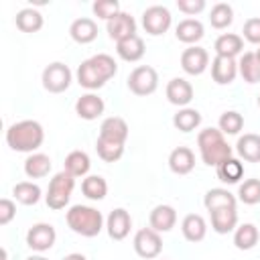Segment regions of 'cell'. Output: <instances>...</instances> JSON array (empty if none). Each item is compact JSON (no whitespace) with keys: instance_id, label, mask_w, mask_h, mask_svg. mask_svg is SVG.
Masks as SVG:
<instances>
[{"instance_id":"obj_11","label":"cell","mask_w":260,"mask_h":260,"mask_svg":"<svg viewBox=\"0 0 260 260\" xmlns=\"http://www.w3.org/2000/svg\"><path fill=\"white\" fill-rule=\"evenodd\" d=\"M106 32H108V37L112 41L120 43V41L132 37V35H136V20H134V16L130 12H124L122 10L112 20L106 22Z\"/></svg>"},{"instance_id":"obj_2","label":"cell","mask_w":260,"mask_h":260,"mask_svg":"<svg viewBox=\"0 0 260 260\" xmlns=\"http://www.w3.org/2000/svg\"><path fill=\"white\" fill-rule=\"evenodd\" d=\"M69 230L83 238H95L104 230V215L91 205H71L65 213Z\"/></svg>"},{"instance_id":"obj_4","label":"cell","mask_w":260,"mask_h":260,"mask_svg":"<svg viewBox=\"0 0 260 260\" xmlns=\"http://www.w3.org/2000/svg\"><path fill=\"white\" fill-rule=\"evenodd\" d=\"M73 189H75V177H71L65 171L53 175V179L49 181V187H47V195H45L47 207L53 211L65 209L71 199Z\"/></svg>"},{"instance_id":"obj_37","label":"cell","mask_w":260,"mask_h":260,"mask_svg":"<svg viewBox=\"0 0 260 260\" xmlns=\"http://www.w3.org/2000/svg\"><path fill=\"white\" fill-rule=\"evenodd\" d=\"M209 22L213 28L217 30H223L228 28L232 22H234V8L228 4V2H217L211 6V12H209Z\"/></svg>"},{"instance_id":"obj_45","label":"cell","mask_w":260,"mask_h":260,"mask_svg":"<svg viewBox=\"0 0 260 260\" xmlns=\"http://www.w3.org/2000/svg\"><path fill=\"white\" fill-rule=\"evenodd\" d=\"M16 215V205L12 199H0V225H8Z\"/></svg>"},{"instance_id":"obj_9","label":"cell","mask_w":260,"mask_h":260,"mask_svg":"<svg viewBox=\"0 0 260 260\" xmlns=\"http://www.w3.org/2000/svg\"><path fill=\"white\" fill-rule=\"evenodd\" d=\"M55 240H57V232L51 223H35L28 228L26 232V246L32 250V252H47L55 246Z\"/></svg>"},{"instance_id":"obj_6","label":"cell","mask_w":260,"mask_h":260,"mask_svg":"<svg viewBox=\"0 0 260 260\" xmlns=\"http://www.w3.org/2000/svg\"><path fill=\"white\" fill-rule=\"evenodd\" d=\"M41 81H43V87L49 93H63V91L69 89V85L73 81V73L65 63L53 61L43 69Z\"/></svg>"},{"instance_id":"obj_15","label":"cell","mask_w":260,"mask_h":260,"mask_svg":"<svg viewBox=\"0 0 260 260\" xmlns=\"http://www.w3.org/2000/svg\"><path fill=\"white\" fill-rule=\"evenodd\" d=\"M238 77V61L230 57H213L211 61V79L217 85H230Z\"/></svg>"},{"instance_id":"obj_44","label":"cell","mask_w":260,"mask_h":260,"mask_svg":"<svg viewBox=\"0 0 260 260\" xmlns=\"http://www.w3.org/2000/svg\"><path fill=\"white\" fill-rule=\"evenodd\" d=\"M177 8L187 16H195L205 10V0H177Z\"/></svg>"},{"instance_id":"obj_32","label":"cell","mask_w":260,"mask_h":260,"mask_svg":"<svg viewBox=\"0 0 260 260\" xmlns=\"http://www.w3.org/2000/svg\"><path fill=\"white\" fill-rule=\"evenodd\" d=\"M173 126L179 132H193L201 126V112L195 108H179L177 114L173 116Z\"/></svg>"},{"instance_id":"obj_12","label":"cell","mask_w":260,"mask_h":260,"mask_svg":"<svg viewBox=\"0 0 260 260\" xmlns=\"http://www.w3.org/2000/svg\"><path fill=\"white\" fill-rule=\"evenodd\" d=\"M130 228H132V217L124 207H116L106 217V232L116 242H122L130 234Z\"/></svg>"},{"instance_id":"obj_50","label":"cell","mask_w":260,"mask_h":260,"mask_svg":"<svg viewBox=\"0 0 260 260\" xmlns=\"http://www.w3.org/2000/svg\"><path fill=\"white\" fill-rule=\"evenodd\" d=\"M258 108H260V95H258Z\"/></svg>"},{"instance_id":"obj_17","label":"cell","mask_w":260,"mask_h":260,"mask_svg":"<svg viewBox=\"0 0 260 260\" xmlns=\"http://www.w3.org/2000/svg\"><path fill=\"white\" fill-rule=\"evenodd\" d=\"M75 77H77V83L89 91H95L100 87H104L108 83V79L95 69V65L91 63V59H85L79 63L77 71H75Z\"/></svg>"},{"instance_id":"obj_1","label":"cell","mask_w":260,"mask_h":260,"mask_svg":"<svg viewBox=\"0 0 260 260\" xmlns=\"http://www.w3.org/2000/svg\"><path fill=\"white\" fill-rule=\"evenodd\" d=\"M45 140V130L37 120H20L6 128V144L16 152H28L41 148Z\"/></svg>"},{"instance_id":"obj_35","label":"cell","mask_w":260,"mask_h":260,"mask_svg":"<svg viewBox=\"0 0 260 260\" xmlns=\"http://www.w3.org/2000/svg\"><path fill=\"white\" fill-rule=\"evenodd\" d=\"M12 195L22 205H37L41 201V197H43V191L32 181H20V183H16L12 187Z\"/></svg>"},{"instance_id":"obj_33","label":"cell","mask_w":260,"mask_h":260,"mask_svg":"<svg viewBox=\"0 0 260 260\" xmlns=\"http://www.w3.org/2000/svg\"><path fill=\"white\" fill-rule=\"evenodd\" d=\"M260 240V232L254 223H240L236 230H234V246L238 250H252Z\"/></svg>"},{"instance_id":"obj_14","label":"cell","mask_w":260,"mask_h":260,"mask_svg":"<svg viewBox=\"0 0 260 260\" xmlns=\"http://www.w3.org/2000/svg\"><path fill=\"white\" fill-rule=\"evenodd\" d=\"M177 223V209L173 205L160 203L156 207H152L150 215H148V228H152L158 234H167L175 228Z\"/></svg>"},{"instance_id":"obj_31","label":"cell","mask_w":260,"mask_h":260,"mask_svg":"<svg viewBox=\"0 0 260 260\" xmlns=\"http://www.w3.org/2000/svg\"><path fill=\"white\" fill-rule=\"evenodd\" d=\"M14 22H16V28L22 32H39L45 24V18L37 8L28 6V8H22L16 12Z\"/></svg>"},{"instance_id":"obj_46","label":"cell","mask_w":260,"mask_h":260,"mask_svg":"<svg viewBox=\"0 0 260 260\" xmlns=\"http://www.w3.org/2000/svg\"><path fill=\"white\" fill-rule=\"evenodd\" d=\"M61 260H87L83 254H79V252H71V254H67V256H63Z\"/></svg>"},{"instance_id":"obj_18","label":"cell","mask_w":260,"mask_h":260,"mask_svg":"<svg viewBox=\"0 0 260 260\" xmlns=\"http://www.w3.org/2000/svg\"><path fill=\"white\" fill-rule=\"evenodd\" d=\"M175 37L177 41L185 43V45H195L199 43L203 37H205V28H203V22L197 20V18H183L177 26H175Z\"/></svg>"},{"instance_id":"obj_28","label":"cell","mask_w":260,"mask_h":260,"mask_svg":"<svg viewBox=\"0 0 260 260\" xmlns=\"http://www.w3.org/2000/svg\"><path fill=\"white\" fill-rule=\"evenodd\" d=\"M51 156L49 154H43V152H32L26 156L24 160V175L28 179H43L51 173Z\"/></svg>"},{"instance_id":"obj_20","label":"cell","mask_w":260,"mask_h":260,"mask_svg":"<svg viewBox=\"0 0 260 260\" xmlns=\"http://www.w3.org/2000/svg\"><path fill=\"white\" fill-rule=\"evenodd\" d=\"M100 138L126 144V140H128V124H126V120L120 118V116L106 118L102 122V126H100Z\"/></svg>"},{"instance_id":"obj_42","label":"cell","mask_w":260,"mask_h":260,"mask_svg":"<svg viewBox=\"0 0 260 260\" xmlns=\"http://www.w3.org/2000/svg\"><path fill=\"white\" fill-rule=\"evenodd\" d=\"M91 10H93V14H95L98 18H102V20H106V22L112 20L118 12H122L118 0H95V2L91 4Z\"/></svg>"},{"instance_id":"obj_38","label":"cell","mask_w":260,"mask_h":260,"mask_svg":"<svg viewBox=\"0 0 260 260\" xmlns=\"http://www.w3.org/2000/svg\"><path fill=\"white\" fill-rule=\"evenodd\" d=\"M95 150H98V156L106 162H118L124 154V144L120 142H112V140H104L98 136L95 140Z\"/></svg>"},{"instance_id":"obj_7","label":"cell","mask_w":260,"mask_h":260,"mask_svg":"<svg viewBox=\"0 0 260 260\" xmlns=\"http://www.w3.org/2000/svg\"><path fill=\"white\" fill-rule=\"evenodd\" d=\"M173 24V16L171 10L167 6L160 4H152L142 12V28L150 35V37H160L165 35Z\"/></svg>"},{"instance_id":"obj_36","label":"cell","mask_w":260,"mask_h":260,"mask_svg":"<svg viewBox=\"0 0 260 260\" xmlns=\"http://www.w3.org/2000/svg\"><path fill=\"white\" fill-rule=\"evenodd\" d=\"M81 193L91 201H102L108 195V183L102 175H87L81 181Z\"/></svg>"},{"instance_id":"obj_10","label":"cell","mask_w":260,"mask_h":260,"mask_svg":"<svg viewBox=\"0 0 260 260\" xmlns=\"http://www.w3.org/2000/svg\"><path fill=\"white\" fill-rule=\"evenodd\" d=\"M181 67L187 75H201L209 67V53L199 45H191L181 53Z\"/></svg>"},{"instance_id":"obj_48","label":"cell","mask_w":260,"mask_h":260,"mask_svg":"<svg viewBox=\"0 0 260 260\" xmlns=\"http://www.w3.org/2000/svg\"><path fill=\"white\" fill-rule=\"evenodd\" d=\"M0 256H2V260H8V252L2 248V252H0Z\"/></svg>"},{"instance_id":"obj_29","label":"cell","mask_w":260,"mask_h":260,"mask_svg":"<svg viewBox=\"0 0 260 260\" xmlns=\"http://www.w3.org/2000/svg\"><path fill=\"white\" fill-rule=\"evenodd\" d=\"M215 173H217V179L225 185H236L240 183V179L244 177V165L240 158L236 156H230L225 160H221L217 167H215Z\"/></svg>"},{"instance_id":"obj_5","label":"cell","mask_w":260,"mask_h":260,"mask_svg":"<svg viewBox=\"0 0 260 260\" xmlns=\"http://www.w3.org/2000/svg\"><path fill=\"white\" fill-rule=\"evenodd\" d=\"M126 85L134 95H140V98L150 95L158 87V73L150 65H138L130 71V75L126 79Z\"/></svg>"},{"instance_id":"obj_8","label":"cell","mask_w":260,"mask_h":260,"mask_svg":"<svg viewBox=\"0 0 260 260\" xmlns=\"http://www.w3.org/2000/svg\"><path fill=\"white\" fill-rule=\"evenodd\" d=\"M134 252L144 260H154L162 252V238L152 228H140L132 240Z\"/></svg>"},{"instance_id":"obj_41","label":"cell","mask_w":260,"mask_h":260,"mask_svg":"<svg viewBox=\"0 0 260 260\" xmlns=\"http://www.w3.org/2000/svg\"><path fill=\"white\" fill-rule=\"evenodd\" d=\"M89 59H91V63L95 65V69H98L108 81L118 73V65H116V61H114L112 55H108V53H98V55H93V57H89Z\"/></svg>"},{"instance_id":"obj_22","label":"cell","mask_w":260,"mask_h":260,"mask_svg":"<svg viewBox=\"0 0 260 260\" xmlns=\"http://www.w3.org/2000/svg\"><path fill=\"white\" fill-rule=\"evenodd\" d=\"M181 234L191 244H197V242L205 240V236H207V223H205L203 215H199V213H187L183 217V221H181Z\"/></svg>"},{"instance_id":"obj_3","label":"cell","mask_w":260,"mask_h":260,"mask_svg":"<svg viewBox=\"0 0 260 260\" xmlns=\"http://www.w3.org/2000/svg\"><path fill=\"white\" fill-rule=\"evenodd\" d=\"M197 146H199V154L201 160L207 167H217L221 160L234 156L232 146L225 142L223 132L219 128H203L197 134Z\"/></svg>"},{"instance_id":"obj_13","label":"cell","mask_w":260,"mask_h":260,"mask_svg":"<svg viewBox=\"0 0 260 260\" xmlns=\"http://www.w3.org/2000/svg\"><path fill=\"white\" fill-rule=\"evenodd\" d=\"M165 93H167V100H169L173 106H177V108H187V106L191 104L193 95H195L193 85H191L185 77H173V79L167 83Z\"/></svg>"},{"instance_id":"obj_26","label":"cell","mask_w":260,"mask_h":260,"mask_svg":"<svg viewBox=\"0 0 260 260\" xmlns=\"http://www.w3.org/2000/svg\"><path fill=\"white\" fill-rule=\"evenodd\" d=\"M236 152L246 162H260V134L246 132L236 142Z\"/></svg>"},{"instance_id":"obj_30","label":"cell","mask_w":260,"mask_h":260,"mask_svg":"<svg viewBox=\"0 0 260 260\" xmlns=\"http://www.w3.org/2000/svg\"><path fill=\"white\" fill-rule=\"evenodd\" d=\"M89 167H91V160H89V154L83 152V150H71L67 156H65V162H63V171L69 173L71 177H87L89 173Z\"/></svg>"},{"instance_id":"obj_43","label":"cell","mask_w":260,"mask_h":260,"mask_svg":"<svg viewBox=\"0 0 260 260\" xmlns=\"http://www.w3.org/2000/svg\"><path fill=\"white\" fill-rule=\"evenodd\" d=\"M242 32H244L242 39H246L252 45H260V16H250L244 22Z\"/></svg>"},{"instance_id":"obj_47","label":"cell","mask_w":260,"mask_h":260,"mask_svg":"<svg viewBox=\"0 0 260 260\" xmlns=\"http://www.w3.org/2000/svg\"><path fill=\"white\" fill-rule=\"evenodd\" d=\"M24 260H49V258H45V256H41V254H32V256H28V258H24Z\"/></svg>"},{"instance_id":"obj_40","label":"cell","mask_w":260,"mask_h":260,"mask_svg":"<svg viewBox=\"0 0 260 260\" xmlns=\"http://www.w3.org/2000/svg\"><path fill=\"white\" fill-rule=\"evenodd\" d=\"M238 201L244 205H256L260 203V179H246L238 187Z\"/></svg>"},{"instance_id":"obj_21","label":"cell","mask_w":260,"mask_h":260,"mask_svg":"<svg viewBox=\"0 0 260 260\" xmlns=\"http://www.w3.org/2000/svg\"><path fill=\"white\" fill-rule=\"evenodd\" d=\"M169 169L175 175H189L195 169V154L189 146H177L169 154Z\"/></svg>"},{"instance_id":"obj_23","label":"cell","mask_w":260,"mask_h":260,"mask_svg":"<svg viewBox=\"0 0 260 260\" xmlns=\"http://www.w3.org/2000/svg\"><path fill=\"white\" fill-rule=\"evenodd\" d=\"M69 35L75 43L79 45H89L98 39V24L93 18H87V16H81V18H75L69 26Z\"/></svg>"},{"instance_id":"obj_27","label":"cell","mask_w":260,"mask_h":260,"mask_svg":"<svg viewBox=\"0 0 260 260\" xmlns=\"http://www.w3.org/2000/svg\"><path fill=\"white\" fill-rule=\"evenodd\" d=\"M203 205L207 211H215L221 207H236L238 205V197L234 193H230L223 187H213L203 195Z\"/></svg>"},{"instance_id":"obj_39","label":"cell","mask_w":260,"mask_h":260,"mask_svg":"<svg viewBox=\"0 0 260 260\" xmlns=\"http://www.w3.org/2000/svg\"><path fill=\"white\" fill-rule=\"evenodd\" d=\"M219 130L228 136H234V134H240V130L244 128V116L236 110H228L219 116V122H217Z\"/></svg>"},{"instance_id":"obj_34","label":"cell","mask_w":260,"mask_h":260,"mask_svg":"<svg viewBox=\"0 0 260 260\" xmlns=\"http://www.w3.org/2000/svg\"><path fill=\"white\" fill-rule=\"evenodd\" d=\"M238 75H242V79H244L246 83H250V85L260 81V63H258L254 51H248V53L240 55V61H238Z\"/></svg>"},{"instance_id":"obj_24","label":"cell","mask_w":260,"mask_h":260,"mask_svg":"<svg viewBox=\"0 0 260 260\" xmlns=\"http://www.w3.org/2000/svg\"><path fill=\"white\" fill-rule=\"evenodd\" d=\"M213 49H215L217 57L236 59L244 51V39H242V35H236V32H223V35H219L215 39Z\"/></svg>"},{"instance_id":"obj_19","label":"cell","mask_w":260,"mask_h":260,"mask_svg":"<svg viewBox=\"0 0 260 260\" xmlns=\"http://www.w3.org/2000/svg\"><path fill=\"white\" fill-rule=\"evenodd\" d=\"M116 53H118V57H120L122 61H126V63H136V61H140V59L144 57L146 47H144V41H142L140 35H132V37H128V39L116 43Z\"/></svg>"},{"instance_id":"obj_16","label":"cell","mask_w":260,"mask_h":260,"mask_svg":"<svg viewBox=\"0 0 260 260\" xmlns=\"http://www.w3.org/2000/svg\"><path fill=\"white\" fill-rule=\"evenodd\" d=\"M104 110H106L104 100H102L98 93H93V91L83 93V95L77 98V102H75V114H77L81 120H87V122L100 118V116L104 114Z\"/></svg>"},{"instance_id":"obj_25","label":"cell","mask_w":260,"mask_h":260,"mask_svg":"<svg viewBox=\"0 0 260 260\" xmlns=\"http://www.w3.org/2000/svg\"><path fill=\"white\" fill-rule=\"evenodd\" d=\"M211 215V230L215 234H230L238 228V209L236 207H221L215 211H209Z\"/></svg>"},{"instance_id":"obj_51","label":"cell","mask_w":260,"mask_h":260,"mask_svg":"<svg viewBox=\"0 0 260 260\" xmlns=\"http://www.w3.org/2000/svg\"><path fill=\"white\" fill-rule=\"evenodd\" d=\"M162 260H165V258H162Z\"/></svg>"},{"instance_id":"obj_49","label":"cell","mask_w":260,"mask_h":260,"mask_svg":"<svg viewBox=\"0 0 260 260\" xmlns=\"http://www.w3.org/2000/svg\"><path fill=\"white\" fill-rule=\"evenodd\" d=\"M254 53H256V59H258V63H260V47H258V49H256Z\"/></svg>"}]
</instances>
